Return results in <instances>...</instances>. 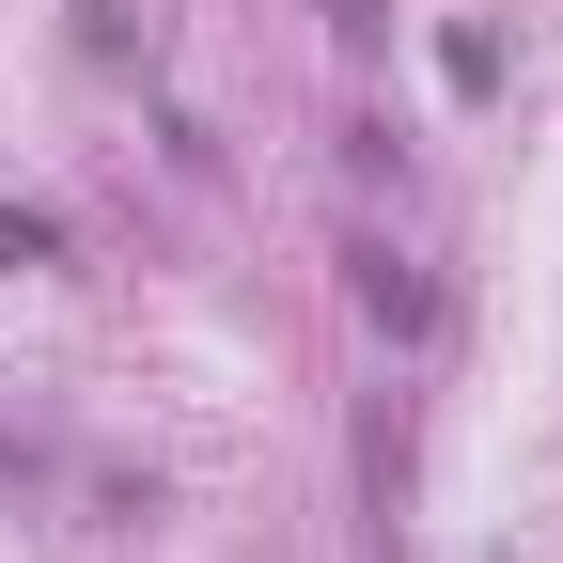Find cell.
Returning a JSON list of instances; mask_svg holds the SVG:
<instances>
[{
  "label": "cell",
  "mask_w": 563,
  "mask_h": 563,
  "mask_svg": "<svg viewBox=\"0 0 563 563\" xmlns=\"http://www.w3.org/2000/svg\"><path fill=\"white\" fill-rule=\"evenodd\" d=\"M361 313H376V329H422V282H407L391 251H361Z\"/></svg>",
  "instance_id": "obj_1"
},
{
  "label": "cell",
  "mask_w": 563,
  "mask_h": 563,
  "mask_svg": "<svg viewBox=\"0 0 563 563\" xmlns=\"http://www.w3.org/2000/svg\"><path fill=\"white\" fill-rule=\"evenodd\" d=\"M0 266H63V235L32 220V203H0Z\"/></svg>",
  "instance_id": "obj_2"
}]
</instances>
